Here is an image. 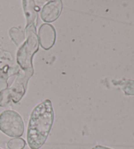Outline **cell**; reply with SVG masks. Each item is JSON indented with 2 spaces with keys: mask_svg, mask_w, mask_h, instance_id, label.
Wrapping results in <instances>:
<instances>
[{
  "mask_svg": "<svg viewBox=\"0 0 134 149\" xmlns=\"http://www.w3.org/2000/svg\"><path fill=\"white\" fill-rule=\"evenodd\" d=\"M26 40L19 49L17 55V63L23 70L33 68L32 58L39 46L35 24L26 28Z\"/></svg>",
  "mask_w": 134,
  "mask_h": 149,
  "instance_id": "cell-2",
  "label": "cell"
},
{
  "mask_svg": "<svg viewBox=\"0 0 134 149\" xmlns=\"http://www.w3.org/2000/svg\"><path fill=\"white\" fill-rule=\"evenodd\" d=\"M0 149H1V148H0Z\"/></svg>",
  "mask_w": 134,
  "mask_h": 149,
  "instance_id": "cell-14",
  "label": "cell"
},
{
  "mask_svg": "<svg viewBox=\"0 0 134 149\" xmlns=\"http://www.w3.org/2000/svg\"><path fill=\"white\" fill-rule=\"evenodd\" d=\"M63 4L60 0L50 1L43 6L41 18L45 22H52L58 19L62 11Z\"/></svg>",
  "mask_w": 134,
  "mask_h": 149,
  "instance_id": "cell-6",
  "label": "cell"
},
{
  "mask_svg": "<svg viewBox=\"0 0 134 149\" xmlns=\"http://www.w3.org/2000/svg\"><path fill=\"white\" fill-rule=\"evenodd\" d=\"M19 71V68L18 66L11 67L8 65H6L2 68L0 70V91L7 88L8 79L10 78V76L18 74Z\"/></svg>",
  "mask_w": 134,
  "mask_h": 149,
  "instance_id": "cell-8",
  "label": "cell"
},
{
  "mask_svg": "<svg viewBox=\"0 0 134 149\" xmlns=\"http://www.w3.org/2000/svg\"><path fill=\"white\" fill-rule=\"evenodd\" d=\"M11 101V93L9 88L0 91V107H6Z\"/></svg>",
  "mask_w": 134,
  "mask_h": 149,
  "instance_id": "cell-11",
  "label": "cell"
},
{
  "mask_svg": "<svg viewBox=\"0 0 134 149\" xmlns=\"http://www.w3.org/2000/svg\"><path fill=\"white\" fill-rule=\"evenodd\" d=\"M23 9L25 17L26 18L27 24L26 28L35 24V21L37 18V13L36 11V5L33 0H24L22 1Z\"/></svg>",
  "mask_w": 134,
  "mask_h": 149,
  "instance_id": "cell-7",
  "label": "cell"
},
{
  "mask_svg": "<svg viewBox=\"0 0 134 149\" xmlns=\"http://www.w3.org/2000/svg\"><path fill=\"white\" fill-rule=\"evenodd\" d=\"M56 30L52 25L45 23L39 28V43L45 50H49L53 47L56 42Z\"/></svg>",
  "mask_w": 134,
  "mask_h": 149,
  "instance_id": "cell-5",
  "label": "cell"
},
{
  "mask_svg": "<svg viewBox=\"0 0 134 149\" xmlns=\"http://www.w3.org/2000/svg\"><path fill=\"white\" fill-rule=\"evenodd\" d=\"M54 120L55 112L50 100H45L33 109L30 115L26 137L31 149H39L45 143Z\"/></svg>",
  "mask_w": 134,
  "mask_h": 149,
  "instance_id": "cell-1",
  "label": "cell"
},
{
  "mask_svg": "<svg viewBox=\"0 0 134 149\" xmlns=\"http://www.w3.org/2000/svg\"><path fill=\"white\" fill-rule=\"evenodd\" d=\"M92 149H112V148L106 147V146L98 145V146H95V147H94Z\"/></svg>",
  "mask_w": 134,
  "mask_h": 149,
  "instance_id": "cell-13",
  "label": "cell"
},
{
  "mask_svg": "<svg viewBox=\"0 0 134 149\" xmlns=\"http://www.w3.org/2000/svg\"><path fill=\"white\" fill-rule=\"evenodd\" d=\"M113 84L120 86L126 95H134V80L123 79L121 81H113Z\"/></svg>",
  "mask_w": 134,
  "mask_h": 149,
  "instance_id": "cell-9",
  "label": "cell"
},
{
  "mask_svg": "<svg viewBox=\"0 0 134 149\" xmlns=\"http://www.w3.org/2000/svg\"><path fill=\"white\" fill-rule=\"evenodd\" d=\"M0 131L11 137H20L24 132V124L19 113L7 110L0 114Z\"/></svg>",
  "mask_w": 134,
  "mask_h": 149,
  "instance_id": "cell-3",
  "label": "cell"
},
{
  "mask_svg": "<svg viewBox=\"0 0 134 149\" xmlns=\"http://www.w3.org/2000/svg\"><path fill=\"white\" fill-rule=\"evenodd\" d=\"M9 36L17 46H21L22 43L25 40L24 32L15 27L9 30Z\"/></svg>",
  "mask_w": 134,
  "mask_h": 149,
  "instance_id": "cell-10",
  "label": "cell"
},
{
  "mask_svg": "<svg viewBox=\"0 0 134 149\" xmlns=\"http://www.w3.org/2000/svg\"><path fill=\"white\" fill-rule=\"evenodd\" d=\"M33 68L27 70H19L16 79L9 88L11 101L14 103L19 102L25 95L28 82L33 74Z\"/></svg>",
  "mask_w": 134,
  "mask_h": 149,
  "instance_id": "cell-4",
  "label": "cell"
},
{
  "mask_svg": "<svg viewBox=\"0 0 134 149\" xmlns=\"http://www.w3.org/2000/svg\"><path fill=\"white\" fill-rule=\"evenodd\" d=\"M25 146V141L19 137L12 139L7 143V147L9 149H24Z\"/></svg>",
  "mask_w": 134,
  "mask_h": 149,
  "instance_id": "cell-12",
  "label": "cell"
}]
</instances>
